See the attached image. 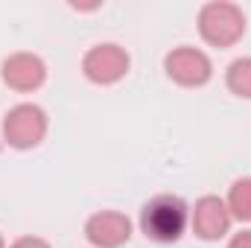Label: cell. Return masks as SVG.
<instances>
[{"label":"cell","instance_id":"1","mask_svg":"<svg viewBox=\"0 0 251 248\" xmlns=\"http://www.w3.org/2000/svg\"><path fill=\"white\" fill-rule=\"evenodd\" d=\"M137 225L149 243L173 246L190 231V204L176 193H158L140 207Z\"/></svg>","mask_w":251,"mask_h":248},{"label":"cell","instance_id":"2","mask_svg":"<svg viewBox=\"0 0 251 248\" xmlns=\"http://www.w3.org/2000/svg\"><path fill=\"white\" fill-rule=\"evenodd\" d=\"M246 26H249V21H246L243 6L231 3V0H207L196 15L199 38L216 50L237 47L246 35Z\"/></svg>","mask_w":251,"mask_h":248},{"label":"cell","instance_id":"3","mask_svg":"<svg viewBox=\"0 0 251 248\" xmlns=\"http://www.w3.org/2000/svg\"><path fill=\"white\" fill-rule=\"evenodd\" d=\"M0 131H3L6 146H12L18 152H29V149H38L47 140L50 117L38 102H18L6 111Z\"/></svg>","mask_w":251,"mask_h":248},{"label":"cell","instance_id":"4","mask_svg":"<svg viewBox=\"0 0 251 248\" xmlns=\"http://www.w3.org/2000/svg\"><path fill=\"white\" fill-rule=\"evenodd\" d=\"M128 70H131V56L117 41L94 44L82 56V76L91 85H100V88H111V85L123 82L128 76Z\"/></svg>","mask_w":251,"mask_h":248},{"label":"cell","instance_id":"5","mask_svg":"<svg viewBox=\"0 0 251 248\" xmlns=\"http://www.w3.org/2000/svg\"><path fill=\"white\" fill-rule=\"evenodd\" d=\"M164 73L178 88H204L213 79V62L201 47L181 44L164 56Z\"/></svg>","mask_w":251,"mask_h":248},{"label":"cell","instance_id":"6","mask_svg":"<svg viewBox=\"0 0 251 248\" xmlns=\"http://www.w3.org/2000/svg\"><path fill=\"white\" fill-rule=\"evenodd\" d=\"M234 228V216L225 204V198L207 193L201 198H196V204L190 207V234L201 243H219L225 237H231Z\"/></svg>","mask_w":251,"mask_h":248},{"label":"cell","instance_id":"7","mask_svg":"<svg viewBox=\"0 0 251 248\" xmlns=\"http://www.w3.org/2000/svg\"><path fill=\"white\" fill-rule=\"evenodd\" d=\"M47 73H50L47 62L38 53H26V50L9 53L0 62V79L15 94H35V91H41L44 82H47Z\"/></svg>","mask_w":251,"mask_h":248},{"label":"cell","instance_id":"8","mask_svg":"<svg viewBox=\"0 0 251 248\" xmlns=\"http://www.w3.org/2000/svg\"><path fill=\"white\" fill-rule=\"evenodd\" d=\"M134 234V222L123 210H97L85 219V240L91 248H123Z\"/></svg>","mask_w":251,"mask_h":248},{"label":"cell","instance_id":"9","mask_svg":"<svg viewBox=\"0 0 251 248\" xmlns=\"http://www.w3.org/2000/svg\"><path fill=\"white\" fill-rule=\"evenodd\" d=\"M225 204H228L234 222H251V175H243V178L231 181Z\"/></svg>","mask_w":251,"mask_h":248},{"label":"cell","instance_id":"10","mask_svg":"<svg viewBox=\"0 0 251 248\" xmlns=\"http://www.w3.org/2000/svg\"><path fill=\"white\" fill-rule=\"evenodd\" d=\"M225 88L240 99H251V56H240L228 64Z\"/></svg>","mask_w":251,"mask_h":248},{"label":"cell","instance_id":"11","mask_svg":"<svg viewBox=\"0 0 251 248\" xmlns=\"http://www.w3.org/2000/svg\"><path fill=\"white\" fill-rule=\"evenodd\" d=\"M9 248H53L44 237H35V234H24V237H18V240H12Z\"/></svg>","mask_w":251,"mask_h":248},{"label":"cell","instance_id":"12","mask_svg":"<svg viewBox=\"0 0 251 248\" xmlns=\"http://www.w3.org/2000/svg\"><path fill=\"white\" fill-rule=\"evenodd\" d=\"M225 248H251V228L240 231V234H231Z\"/></svg>","mask_w":251,"mask_h":248},{"label":"cell","instance_id":"13","mask_svg":"<svg viewBox=\"0 0 251 248\" xmlns=\"http://www.w3.org/2000/svg\"><path fill=\"white\" fill-rule=\"evenodd\" d=\"M0 248H9V246H6V237H3V234H0Z\"/></svg>","mask_w":251,"mask_h":248}]
</instances>
